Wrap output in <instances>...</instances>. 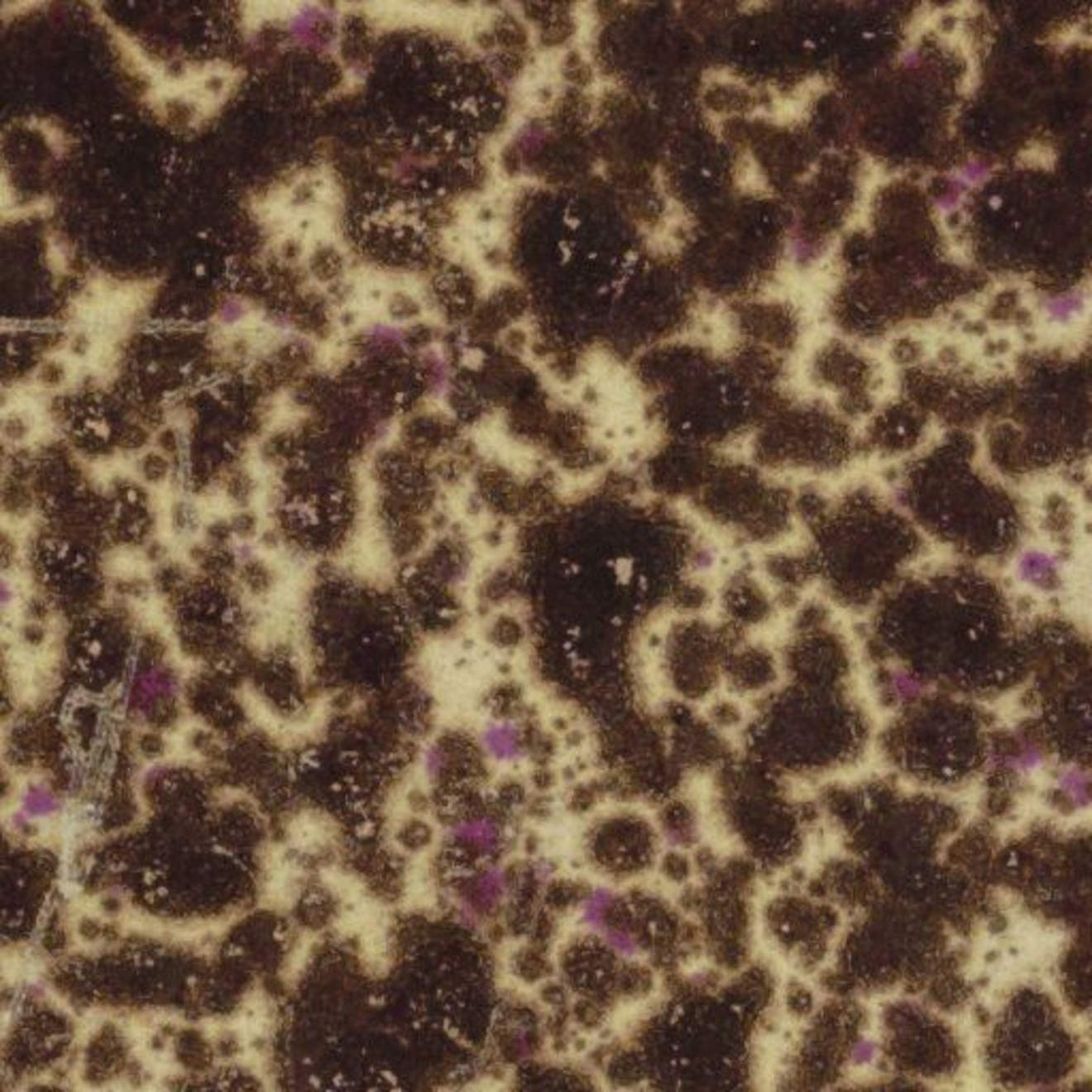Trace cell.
Here are the masks:
<instances>
[{"mask_svg":"<svg viewBox=\"0 0 1092 1092\" xmlns=\"http://www.w3.org/2000/svg\"><path fill=\"white\" fill-rule=\"evenodd\" d=\"M1058 788L1065 792V794L1071 798L1073 804L1077 807H1086V804L1092 802V779L1088 777L1084 770L1080 769H1062L1056 777Z\"/></svg>","mask_w":1092,"mask_h":1092,"instance_id":"9c48e42d","label":"cell"},{"mask_svg":"<svg viewBox=\"0 0 1092 1092\" xmlns=\"http://www.w3.org/2000/svg\"><path fill=\"white\" fill-rule=\"evenodd\" d=\"M1058 570V559L1050 553L1043 551H1027L1022 553L1016 563V572L1022 582L1028 585L1043 587L1052 581Z\"/></svg>","mask_w":1092,"mask_h":1092,"instance_id":"8992f818","label":"cell"},{"mask_svg":"<svg viewBox=\"0 0 1092 1092\" xmlns=\"http://www.w3.org/2000/svg\"><path fill=\"white\" fill-rule=\"evenodd\" d=\"M482 749L496 762H516L525 755L521 728L512 721H496L481 732Z\"/></svg>","mask_w":1092,"mask_h":1092,"instance_id":"5b68a950","label":"cell"},{"mask_svg":"<svg viewBox=\"0 0 1092 1092\" xmlns=\"http://www.w3.org/2000/svg\"><path fill=\"white\" fill-rule=\"evenodd\" d=\"M510 2H519V0H510Z\"/></svg>","mask_w":1092,"mask_h":1092,"instance_id":"ac0fdd59","label":"cell"},{"mask_svg":"<svg viewBox=\"0 0 1092 1092\" xmlns=\"http://www.w3.org/2000/svg\"><path fill=\"white\" fill-rule=\"evenodd\" d=\"M600 936H602L604 943L611 947V951H615V954L625 958V960L638 958V954H640V943H638L636 936H634L630 931H625V928H621V926H612L611 922H608L602 931H600Z\"/></svg>","mask_w":1092,"mask_h":1092,"instance_id":"8fae6325","label":"cell"},{"mask_svg":"<svg viewBox=\"0 0 1092 1092\" xmlns=\"http://www.w3.org/2000/svg\"><path fill=\"white\" fill-rule=\"evenodd\" d=\"M890 687H892V692H894V696L898 700L917 698V696L924 692V685H922L920 678H916L913 674L905 673V670H896V673H892Z\"/></svg>","mask_w":1092,"mask_h":1092,"instance_id":"4fadbf2b","label":"cell"},{"mask_svg":"<svg viewBox=\"0 0 1092 1092\" xmlns=\"http://www.w3.org/2000/svg\"><path fill=\"white\" fill-rule=\"evenodd\" d=\"M508 896V875L501 866H486L467 884L459 898V917L463 924L478 926L482 917L504 903Z\"/></svg>","mask_w":1092,"mask_h":1092,"instance_id":"6da1fadb","label":"cell"},{"mask_svg":"<svg viewBox=\"0 0 1092 1092\" xmlns=\"http://www.w3.org/2000/svg\"><path fill=\"white\" fill-rule=\"evenodd\" d=\"M1086 304L1088 297L1084 290H1069V293L1047 297L1046 301H1042V312L1052 323L1067 324L1086 312Z\"/></svg>","mask_w":1092,"mask_h":1092,"instance_id":"ba28073f","label":"cell"},{"mask_svg":"<svg viewBox=\"0 0 1092 1092\" xmlns=\"http://www.w3.org/2000/svg\"><path fill=\"white\" fill-rule=\"evenodd\" d=\"M286 32L297 46L308 50H324L333 41V17L324 7L305 0L290 13Z\"/></svg>","mask_w":1092,"mask_h":1092,"instance_id":"7a4b0ae2","label":"cell"},{"mask_svg":"<svg viewBox=\"0 0 1092 1092\" xmlns=\"http://www.w3.org/2000/svg\"><path fill=\"white\" fill-rule=\"evenodd\" d=\"M999 764L1005 766L1007 770H1012V773L1031 774L1032 770H1037L1043 764V754L1037 747H1024L1018 754L999 758Z\"/></svg>","mask_w":1092,"mask_h":1092,"instance_id":"7c38bea8","label":"cell"},{"mask_svg":"<svg viewBox=\"0 0 1092 1092\" xmlns=\"http://www.w3.org/2000/svg\"><path fill=\"white\" fill-rule=\"evenodd\" d=\"M877 1056H879V1046H877L875 1039L862 1037V1039H858V1042L851 1046L850 1062L854 1065V1067L864 1069V1067H870V1065L877 1061Z\"/></svg>","mask_w":1092,"mask_h":1092,"instance_id":"9a60e30c","label":"cell"},{"mask_svg":"<svg viewBox=\"0 0 1092 1092\" xmlns=\"http://www.w3.org/2000/svg\"><path fill=\"white\" fill-rule=\"evenodd\" d=\"M423 766H425V773L429 779H438L442 774L446 766V754L444 749L438 747V745H431V747L425 749V754H423Z\"/></svg>","mask_w":1092,"mask_h":1092,"instance_id":"2e32d148","label":"cell"},{"mask_svg":"<svg viewBox=\"0 0 1092 1092\" xmlns=\"http://www.w3.org/2000/svg\"><path fill=\"white\" fill-rule=\"evenodd\" d=\"M988 175H990V169H988L986 165H981V162H969V165H965L962 169H958V173L951 177V184L966 193L969 188L979 186Z\"/></svg>","mask_w":1092,"mask_h":1092,"instance_id":"5bb4252c","label":"cell"},{"mask_svg":"<svg viewBox=\"0 0 1092 1092\" xmlns=\"http://www.w3.org/2000/svg\"><path fill=\"white\" fill-rule=\"evenodd\" d=\"M612 905H615V892L606 888V885H600V888L589 892V896L581 903L578 922H581V926H585L587 931L600 932L608 924V913H611Z\"/></svg>","mask_w":1092,"mask_h":1092,"instance_id":"52a82bcc","label":"cell"},{"mask_svg":"<svg viewBox=\"0 0 1092 1092\" xmlns=\"http://www.w3.org/2000/svg\"><path fill=\"white\" fill-rule=\"evenodd\" d=\"M450 839L466 845L476 854L491 855L501 847V828L493 817H467L450 828Z\"/></svg>","mask_w":1092,"mask_h":1092,"instance_id":"277c9868","label":"cell"},{"mask_svg":"<svg viewBox=\"0 0 1092 1092\" xmlns=\"http://www.w3.org/2000/svg\"><path fill=\"white\" fill-rule=\"evenodd\" d=\"M60 809V802L51 792L41 788H32L28 789L24 796H22V804H20V813L24 819H39V817H50L56 811Z\"/></svg>","mask_w":1092,"mask_h":1092,"instance_id":"30bf717a","label":"cell"},{"mask_svg":"<svg viewBox=\"0 0 1092 1092\" xmlns=\"http://www.w3.org/2000/svg\"><path fill=\"white\" fill-rule=\"evenodd\" d=\"M177 682L165 668H150L136 677L131 692V708L135 715H152L158 704L175 696Z\"/></svg>","mask_w":1092,"mask_h":1092,"instance_id":"3957f363","label":"cell"},{"mask_svg":"<svg viewBox=\"0 0 1092 1092\" xmlns=\"http://www.w3.org/2000/svg\"><path fill=\"white\" fill-rule=\"evenodd\" d=\"M544 141V131L540 127H527L523 132V143L527 146H540Z\"/></svg>","mask_w":1092,"mask_h":1092,"instance_id":"e0dca14e","label":"cell"}]
</instances>
